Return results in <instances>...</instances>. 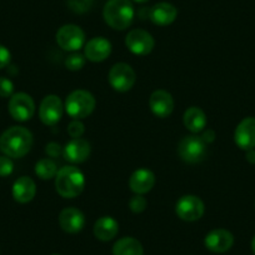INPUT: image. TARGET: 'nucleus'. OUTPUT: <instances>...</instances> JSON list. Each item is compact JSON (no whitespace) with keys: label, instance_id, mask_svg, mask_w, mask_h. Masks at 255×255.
<instances>
[{"label":"nucleus","instance_id":"nucleus-1","mask_svg":"<svg viewBox=\"0 0 255 255\" xmlns=\"http://www.w3.org/2000/svg\"><path fill=\"white\" fill-rule=\"evenodd\" d=\"M33 146V134L24 127H11L0 136V150L9 158H21Z\"/></svg>","mask_w":255,"mask_h":255},{"label":"nucleus","instance_id":"nucleus-2","mask_svg":"<svg viewBox=\"0 0 255 255\" xmlns=\"http://www.w3.org/2000/svg\"><path fill=\"white\" fill-rule=\"evenodd\" d=\"M85 186V178L82 170L75 166H64L55 175V189L60 197L73 199L82 194Z\"/></svg>","mask_w":255,"mask_h":255},{"label":"nucleus","instance_id":"nucleus-3","mask_svg":"<svg viewBox=\"0 0 255 255\" xmlns=\"http://www.w3.org/2000/svg\"><path fill=\"white\" fill-rule=\"evenodd\" d=\"M134 6L130 0H109L104 6L105 23L115 30H125L134 20Z\"/></svg>","mask_w":255,"mask_h":255},{"label":"nucleus","instance_id":"nucleus-4","mask_svg":"<svg viewBox=\"0 0 255 255\" xmlns=\"http://www.w3.org/2000/svg\"><path fill=\"white\" fill-rule=\"evenodd\" d=\"M95 98L93 97L92 93L87 90H74L68 95L65 100V112L73 119H84L88 118L95 109Z\"/></svg>","mask_w":255,"mask_h":255},{"label":"nucleus","instance_id":"nucleus-5","mask_svg":"<svg viewBox=\"0 0 255 255\" xmlns=\"http://www.w3.org/2000/svg\"><path fill=\"white\" fill-rule=\"evenodd\" d=\"M178 153L185 163H200L207 155V143L198 135L184 136L178 145Z\"/></svg>","mask_w":255,"mask_h":255},{"label":"nucleus","instance_id":"nucleus-6","mask_svg":"<svg viewBox=\"0 0 255 255\" xmlns=\"http://www.w3.org/2000/svg\"><path fill=\"white\" fill-rule=\"evenodd\" d=\"M108 79L113 89L119 93H125L134 87L136 75L129 64L118 63L112 67Z\"/></svg>","mask_w":255,"mask_h":255},{"label":"nucleus","instance_id":"nucleus-7","mask_svg":"<svg viewBox=\"0 0 255 255\" xmlns=\"http://www.w3.org/2000/svg\"><path fill=\"white\" fill-rule=\"evenodd\" d=\"M56 43L64 50L77 51L85 45V33L80 26L67 24L56 33Z\"/></svg>","mask_w":255,"mask_h":255},{"label":"nucleus","instance_id":"nucleus-8","mask_svg":"<svg viewBox=\"0 0 255 255\" xmlns=\"http://www.w3.org/2000/svg\"><path fill=\"white\" fill-rule=\"evenodd\" d=\"M125 45L135 55H148L153 51L155 41L148 31L143 29H134L125 36Z\"/></svg>","mask_w":255,"mask_h":255},{"label":"nucleus","instance_id":"nucleus-9","mask_svg":"<svg viewBox=\"0 0 255 255\" xmlns=\"http://www.w3.org/2000/svg\"><path fill=\"white\" fill-rule=\"evenodd\" d=\"M175 213L184 222H195L204 214V203L195 195H184L176 203Z\"/></svg>","mask_w":255,"mask_h":255},{"label":"nucleus","instance_id":"nucleus-10","mask_svg":"<svg viewBox=\"0 0 255 255\" xmlns=\"http://www.w3.org/2000/svg\"><path fill=\"white\" fill-rule=\"evenodd\" d=\"M9 113L18 122H26L35 113V103L26 93H16L9 100Z\"/></svg>","mask_w":255,"mask_h":255},{"label":"nucleus","instance_id":"nucleus-11","mask_svg":"<svg viewBox=\"0 0 255 255\" xmlns=\"http://www.w3.org/2000/svg\"><path fill=\"white\" fill-rule=\"evenodd\" d=\"M63 103L58 95H46L39 108V118L45 125H55L63 117Z\"/></svg>","mask_w":255,"mask_h":255},{"label":"nucleus","instance_id":"nucleus-12","mask_svg":"<svg viewBox=\"0 0 255 255\" xmlns=\"http://www.w3.org/2000/svg\"><path fill=\"white\" fill-rule=\"evenodd\" d=\"M234 140L235 144L244 150L255 148V118H245L239 123L235 129Z\"/></svg>","mask_w":255,"mask_h":255},{"label":"nucleus","instance_id":"nucleus-13","mask_svg":"<svg viewBox=\"0 0 255 255\" xmlns=\"http://www.w3.org/2000/svg\"><path fill=\"white\" fill-rule=\"evenodd\" d=\"M204 244L208 250L213 253H225L234 244V237L225 229H214L208 233L204 239Z\"/></svg>","mask_w":255,"mask_h":255},{"label":"nucleus","instance_id":"nucleus-14","mask_svg":"<svg viewBox=\"0 0 255 255\" xmlns=\"http://www.w3.org/2000/svg\"><path fill=\"white\" fill-rule=\"evenodd\" d=\"M59 224L65 233L77 234L85 225V217L77 208H65L59 215Z\"/></svg>","mask_w":255,"mask_h":255},{"label":"nucleus","instance_id":"nucleus-15","mask_svg":"<svg viewBox=\"0 0 255 255\" xmlns=\"http://www.w3.org/2000/svg\"><path fill=\"white\" fill-rule=\"evenodd\" d=\"M112 54V44L103 36H97L88 41L84 45V55L93 63H99L109 58Z\"/></svg>","mask_w":255,"mask_h":255},{"label":"nucleus","instance_id":"nucleus-16","mask_svg":"<svg viewBox=\"0 0 255 255\" xmlns=\"http://www.w3.org/2000/svg\"><path fill=\"white\" fill-rule=\"evenodd\" d=\"M149 107L158 118H168L174 110V99L166 90H155L150 95Z\"/></svg>","mask_w":255,"mask_h":255},{"label":"nucleus","instance_id":"nucleus-17","mask_svg":"<svg viewBox=\"0 0 255 255\" xmlns=\"http://www.w3.org/2000/svg\"><path fill=\"white\" fill-rule=\"evenodd\" d=\"M90 144L84 139H72L67 145L63 148V155L68 161L74 164L84 163L90 155Z\"/></svg>","mask_w":255,"mask_h":255},{"label":"nucleus","instance_id":"nucleus-18","mask_svg":"<svg viewBox=\"0 0 255 255\" xmlns=\"http://www.w3.org/2000/svg\"><path fill=\"white\" fill-rule=\"evenodd\" d=\"M154 184H155V175L149 169H138L131 174L129 179V186L131 191L139 195L149 193L153 189Z\"/></svg>","mask_w":255,"mask_h":255},{"label":"nucleus","instance_id":"nucleus-19","mask_svg":"<svg viewBox=\"0 0 255 255\" xmlns=\"http://www.w3.org/2000/svg\"><path fill=\"white\" fill-rule=\"evenodd\" d=\"M178 16V9L170 3H158L149 10V18L155 25L166 26L174 23Z\"/></svg>","mask_w":255,"mask_h":255},{"label":"nucleus","instance_id":"nucleus-20","mask_svg":"<svg viewBox=\"0 0 255 255\" xmlns=\"http://www.w3.org/2000/svg\"><path fill=\"white\" fill-rule=\"evenodd\" d=\"M36 194V185L29 176H21L13 185V198L18 203L25 204L31 202Z\"/></svg>","mask_w":255,"mask_h":255},{"label":"nucleus","instance_id":"nucleus-21","mask_svg":"<svg viewBox=\"0 0 255 255\" xmlns=\"http://www.w3.org/2000/svg\"><path fill=\"white\" fill-rule=\"evenodd\" d=\"M94 235L100 242H110L117 237L119 224L112 217H102L94 224Z\"/></svg>","mask_w":255,"mask_h":255},{"label":"nucleus","instance_id":"nucleus-22","mask_svg":"<svg viewBox=\"0 0 255 255\" xmlns=\"http://www.w3.org/2000/svg\"><path fill=\"white\" fill-rule=\"evenodd\" d=\"M184 125L191 133H200L207 127V115L200 108L191 107L184 113Z\"/></svg>","mask_w":255,"mask_h":255},{"label":"nucleus","instance_id":"nucleus-23","mask_svg":"<svg viewBox=\"0 0 255 255\" xmlns=\"http://www.w3.org/2000/svg\"><path fill=\"white\" fill-rule=\"evenodd\" d=\"M143 253L141 243L131 237L122 238L113 247V255H143Z\"/></svg>","mask_w":255,"mask_h":255},{"label":"nucleus","instance_id":"nucleus-24","mask_svg":"<svg viewBox=\"0 0 255 255\" xmlns=\"http://www.w3.org/2000/svg\"><path fill=\"white\" fill-rule=\"evenodd\" d=\"M56 173H58V166L51 159H41L35 164V174L43 180L55 178Z\"/></svg>","mask_w":255,"mask_h":255},{"label":"nucleus","instance_id":"nucleus-25","mask_svg":"<svg viewBox=\"0 0 255 255\" xmlns=\"http://www.w3.org/2000/svg\"><path fill=\"white\" fill-rule=\"evenodd\" d=\"M85 60H87L85 55L80 53H74L65 59V67H67V69L72 70V72H77V70H80L84 67Z\"/></svg>","mask_w":255,"mask_h":255},{"label":"nucleus","instance_id":"nucleus-26","mask_svg":"<svg viewBox=\"0 0 255 255\" xmlns=\"http://www.w3.org/2000/svg\"><path fill=\"white\" fill-rule=\"evenodd\" d=\"M94 0H67V4L75 14H84L92 9Z\"/></svg>","mask_w":255,"mask_h":255},{"label":"nucleus","instance_id":"nucleus-27","mask_svg":"<svg viewBox=\"0 0 255 255\" xmlns=\"http://www.w3.org/2000/svg\"><path fill=\"white\" fill-rule=\"evenodd\" d=\"M146 205H148V202H146V199L143 197V195L136 194L135 197H133L130 200H129V208H130L131 212L135 213V214H139V213L144 212Z\"/></svg>","mask_w":255,"mask_h":255},{"label":"nucleus","instance_id":"nucleus-28","mask_svg":"<svg viewBox=\"0 0 255 255\" xmlns=\"http://www.w3.org/2000/svg\"><path fill=\"white\" fill-rule=\"evenodd\" d=\"M68 134H69L73 139L80 138V136L84 134V124H83L80 120L74 119L73 122H70L69 125H68Z\"/></svg>","mask_w":255,"mask_h":255},{"label":"nucleus","instance_id":"nucleus-29","mask_svg":"<svg viewBox=\"0 0 255 255\" xmlns=\"http://www.w3.org/2000/svg\"><path fill=\"white\" fill-rule=\"evenodd\" d=\"M14 84L10 79L4 77H0V97L9 98L13 95Z\"/></svg>","mask_w":255,"mask_h":255},{"label":"nucleus","instance_id":"nucleus-30","mask_svg":"<svg viewBox=\"0 0 255 255\" xmlns=\"http://www.w3.org/2000/svg\"><path fill=\"white\" fill-rule=\"evenodd\" d=\"M14 170V164L9 156H0V176H9Z\"/></svg>","mask_w":255,"mask_h":255},{"label":"nucleus","instance_id":"nucleus-31","mask_svg":"<svg viewBox=\"0 0 255 255\" xmlns=\"http://www.w3.org/2000/svg\"><path fill=\"white\" fill-rule=\"evenodd\" d=\"M11 54L8 50V48H5L4 45H0V69L8 67L9 63H10Z\"/></svg>","mask_w":255,"mask_h":255},{"label":"nucleus","instance_id":"nucleus-32","mask_svg":"<svg viewBox=\"0 0 255 255\" xmlns=\"http://www.w3.org/2000/svg\"><path fill=\"white\" fill-rule=\"evenodd\" d=\"M45 153L51 158H56L60 154H63V148L58 143H49L45 148Z\"/></svg>","mask_w":255,"mask_h":255},{"label":"nucleus","instance_id":"nucleus-33","mask_svg":"<svg viewBox=\"0 0 255 255\" xmlns=\"http://www.w3.org/2000/svg\"><path fill=\"white\" fill-rule=\"evenodd\" d=\"M202 139L205 141V143H212V141H214L215 139V133L212 130V129H208V130H205L204 133H203Z\"/></svg>","mask_w":255,"mask_h":255},{"label":"nucleus","instance_id":"nucleus-34","mask_svg":"<svg viewBox=\"0 0 255 255\" xmlns=\"http://www.w3.org/2000/svg\"><path fill=\"white\" fill-rule=\"evenodd\" d=\"M247 159H248V161H249V163L255 164V150H254V149H250V150H248Z\"/></svg>","mask_w":255,"mask_h":255},{"label":"nucleus","instance_id":"nucleus-35","mask_svg":"<svg viewBox=\"0 0 255 255\" xmlns=\"http://www.w3.org/2000/svg\"><path fill=\"white\" fill-rule=\"evenodd\" d=\"M252 250H253V253L255 254V237L253 238V240H252Z\"/></svg>","mask_w":255,"mask_h":255},{"label":"nucleus","instance_id":"nucleus-36","mask_svg":"<svg viewBox=\"0 0 255 255\" xmlns=\"http://www.w3.org/2000/svg\"><path fill=\"white\" fill-rule=\"evenodd\" d=\"M133 1H135V3H146L149 0H133Z\"/></svg>","mask_w":255,"mask_h":255},{"label":"nucleus","instance_id":"nucleus-37","mask_svg":"<svg viewBox=\"0 0 255 255\" xmlns=\"http://www.w3.org/2000/svg\"><path fill=\"white\" fill-rule=\"evenodd\" d=\"M53 255H59V254H53Z\"/></svg>","mask_w":255,"mask_h":255}]
</instances>
